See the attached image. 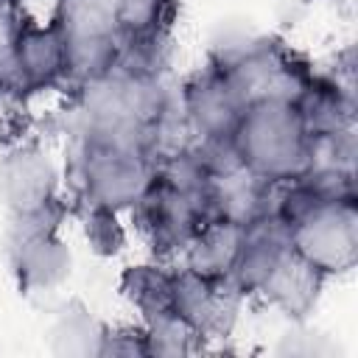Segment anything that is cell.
Listing matches in <instances>:
<instances>
[{
	"instance_id": "6da1fadb",
	"label": "cell",
	"mask_w": 358,
	"mask_h": 358,
	"mask_svg": "<svg viewBox=\"0 0 358 358\" xmlns=\"http://www.w3.org/2000/svg\"><path fill=\"white\" fill-rule=\"evenodd\" d=\"M229 145L238 162L266 182H288L316 162V140L308 131L299 98H255L243 106Z\"/></svg>"
},
{
	"instance_id": "7a4b0ae2",
	"label": "cell",
	"mask_w": 358,
	"mask_h": 358,
	"mask_svg": "<svg viewBox=\"0 0 358 358\" xmlns=\"http://www.w3.org/2000/svg\"><path fill=\"white\" fill-rule=\"evenodd\" d=\"M151 179L154 159L143 151L78 140L70 157V187L78 204L131 210L151 187Z\"/></svg>"
},
{
	"instance_id": "3957f363",
	"label": "cell",
	"mask_w": 358,
	"mask_h": 358,
	"mask_svg": "<svg viewBox=\"0 0 358 358\" xmlns=\"http://www.w3.org/2000/svg\"><path fill=\"white\" fill-rule=\"evenodd\" d=\"M291 249L327 280L347 274L358 263V201L336 199L310 210L291 229Z\"/></svg>"
},
{
	"instance_id": "277c9868",
	"label": "cell",
	"mask_w": 358,
	"mask_h": 358,
	"mask_svg": "<svg viewBox=\"0 0 358 358\" xmlns=\"http://www.w3.org/2000/svg\"><path fill=\"white\" fill-rule=\"evenodd\" d=\"M246 101L229 76L224 56L199 67L179 92V109L196 140H229Z\"/></svg>"
},
{
	"instance_id": "5b68a950",
	"label": "cell",
	"mask_w": 358,
	"mask_h": 358,
	"mask_svg": "<svg viewBox=\"0 0 358 358\" xmlns=\"http://www.w3.org/2000/svg\"><path fill=\"white\" fill-rule=\"evenodd\" d=\"M246 296L232 280H215L190 268L173 271V310L204 338H227L238 322L241 302Z\"/></svg>"
},
{
	"instance_id": "8992f818",
	"label": "cell",
	"mask_w": 358,
	"mask_h": 358,
	"mask_svg": "<svg viewBox=\"0 0 358 358\" xmlns=\"http://www.w3.org/2000/svg\"><path fill=\"white\" fill-rule=\"evenodd\" d=\"M67 76V36L59 20L31 22L20 20L14 45V84L22 95L64 84Z\"/></svg>"
},
{
	"instance_id": "52a82bcc",
	"label": "cell",
	"mask_w": 358,
	"mask_h": 358,
	"mask_svg": "<svg viewBox=\"0 0 358 358\" xmlns=\"http://www.w3.org/2000/svg\"><path fill=\"white\" fill-rule=\"evenodd\" d=\"M6 255L17 288L25 296L56 291L70 277L73 268L70 246L62 241L59 229L6 238Z\"/></svg>"
},
{
	"instance_id": "ba28073f",
	"label": "cell",
	"mask_w": 358,
	"mask_h": 358,
	"mask_svg": "<svg viewBox=\"0 0 358 358\" xmlns=\"http://www.w3.org/2000/svg\"><path fill=\"white\" fill-rule=\"evenodd\" d=\"M53 199H59V171L39 145H14L0 157V201L8 215L36 210Z\"/></svg>"
},
{
	"instance_id": "9c48e42d",
	"label": "cell",
	"mask_w": 358,
	"mask_h": 358,
	"mask_svg": "<svg viewBox=\"0 0 358 358\" xmlns=\"http://www.w3.org/2000/svg\"><path fill=\"white\" fill-rule=\"evenodd\" d=\"M324 282L327 277L288 246L268 271V277L263 280V285L257 288V296L280 308L288 319L302 322L316 308Z\"/></svg>"
},
{
	"instance_id": "30bf717a",
	"label": "cell",
	"mask_w": 358,
	"mask_h": 358,
	"mask_svg": "<svg viewBox=\"0 0 358 358\" xmlns=\"http://www.w3.org/2000/svg\"><path fill=\"white\" fill-rule=\"evenodd\" d=\"M243 238H246V227L229 218H210L185 246L182 260L185 268L204 274V277H215V280H229L235 260L243 249Z\"/></svg>"
},
{
	"instance_id": "8fae6325",
	"label": "cell",
	"mask_w": 358,
	"mask_h": 358,
	"mask_svg": "<svg viewBox=\"0 0 358 358\" xmlns=\"http://www.w3.org/2000/svg\"><path fill=\"white\" fill-rule=\"evenodd\" d=\"M106 324L92 316V310L81 299H67L53 310L50 327H48V344L53 355L67 358H101V341H103Z\"/></svg>"
},
{
	"instance_id": "7c38bea8",
	"label": "cell",
	"mask_w": 358,
	"mask_h": 358,
	"mask_svg": "<svg viewBox=\"0 0 358 358\" xmlns=\"http://www.w3.org/2000/svg\"><path fill=\"white\" fill-rule=\"evenodd\" d=\"M173 271L159 263L129 266L120 274V294L140 313L143 324L173 310Z\"/></svg>"
},
{
	"instance_id": "4fadbf2b",
	"label": "cell",
	"mask_w": 358,
	"mask_h": 358,
	"mask_svg": "<svg viewBox=\"0 0 358 358\" xmlns=\"http://www.w3.org/2000/svg\"><path fill=\"white\" fill-rule=\"evenodd\" d=\"M84 207V238L90 249L101 257H115L126 246V229L120 224V213L103 204H81Z\"/></svg>"
},
{
	"instance_id": "5bb4252c",
	"label": "cell",
	"mask_w": 358,
	"mask_h": 358,
	"mask_svg": "<svg viewBox=\"0 0 358 358\" xmlns=\"http://www.w3.org/2000/svg\"><path fill=\"white\" fill-rule=\"evenodd\" d=\"M106 355H123V358H134V355H151L148 347V333L145 324L137 327H106L103 341H101V358Z\"/></svg>"
},
{
	"instance_id": "9a60e30c",
	"label": "cell",
	"mask_w": 358,
	"mask_h": 358,
	"mask_svg": "<svg viewBox=\"0 0 358 358\" xmlns=\"http://www.w3.org/2000/svg\"><path fill=\"white\" fill-rule=\"evenodd\" d=\"M11 3H17V0H11Z\"/></svg>"
}]
</instances>
